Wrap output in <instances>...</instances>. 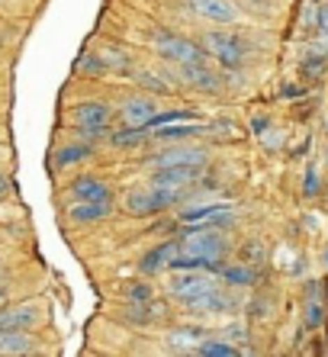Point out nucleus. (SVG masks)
<instances>
[{"instance_id": "4be33fe9", "label": "nucleus", "mask_w": 328, "mask_h": 357, "mask_svg": "<svg viewBox=\"0 0 328 357\" xmlns=\"http://www.w3.org/2000/svg\"><path fill=\"white\" fill-rule=\"evenodd\" d=\"M216 277H222L225 283H235V287H251V283L258 280V271H255V267H248V264H238V267L219 264Z\"/></svg>"}, {"instance_id": "ddd939ff", "label": "nucleus", "mask_w": 328, "mask_h": 357, "mask_svg": "<svg viewBox=\"0 0 328 357\" xmlns=\"http://www.w3.org/2000/svg\"><path fill=\"white\" fill-rule=\"evenodd\" d=\"M155 113H158L155 100H148V97H129V100H123V107H119L123 123L139 126V129H148V123L155 119Z\"/></svg>"}, {"instance_id": "bb28decb", "label": "nucleus", "mask_w": 328, "mask_h": 357, "mask_svg": "<svg viewBox=\"0 0 328 357\" xmlns=\"http://www.w3.org/2000/svg\"><path fill=\"white\" fill-rule=\"evenodd\" d=\"M181 119H197L193 109H164V113H155V119L148 123V129H158V126H167V123H181Z\"/></svg>"}, {"instance_id": "9b49d317", "label": "nucleus", "mask_w": 328, "mask_h": 357, "mask_svg": "<svg viewBox=\"0 0 328 357\" xmlns=\"http://www.w3.org/2000/svg\"><path fill=\"white\" fill-rule=\"evenodd\" d=\"M190 7H193L197 17L209 20V23H216V26H232L241 17L235 7V0H190Z\"/></svg>"}, {"instance_id": "f704fd0d", "label": "nucleus", "mask_w": 328, "mask_h": 357, "mask_svg": "<svg viewBox=\"0 0 328 357\" xmlns=\"http://www.w3.org/2000/svg\"><path fill=\"white\" fill-rule=\"evenodd\" d=\"M241 255H245V258H251V261H258V258H264V248L258 245V241H248L245 248H241Z\"/></svg>"}, {"instance_id": "58836bf2", "label": "nucleus", "mask_w": 328, "mask_h": 357, "mask_svg": "<svg viewBox=\"0 0 328 357\" xmlns=\"http://www.w3.org/2000/svg\"><path fill=\"white\" fill-rule=\"evenodd\" d=\"M325 264H328V251H325Z\"/></svg>"}, {"instance_id": "2f4dec72", "label": "nucleus", "mask_w": 328, "mask_h": 357, "mask_svg": "<svg viewBox=\"0 0 328 357\" xmlns=\"http://www.w3.org/2000/svg\"><path fill=\"white\" fill-rule=\"evenodd\" d=\"M129 303H148V299H155V290L148 287V283H129L123 293Z\"/></svg>"}, {"instance_id": "f03ea898", "label": "nucleus", "mask_w": 328, "mask_h": 357, "mask_svg": "<svg viewBox=\"0 0 328 357\" xmlns=\"http://www.w3.org/2000/svg\"><path fill=\"white\" fill-rule=\"evenodd\" d=\"M177 251L197 258L200 271L216 274L222 264V255H225V241H222L219 229H190L187 238H177Z\"/></svg>"}, {"instance_id": "aec40b11", "label": "nucleus", "mask_w": 328, "mask_h": 357, "mask_svg": "<svg viewBox=\"0 0 328 357\" xmlns=\"http://www.w3.org/2000/svg\"><path fill=\"white\" fill-rule=\"evenodd\" d=\"M68 216H71L74 222H81V225L100 222V219L110 216V203H74Z\"/></svg>"}, {"instance_id": "ea45409f", "label": "nucleus", "mask_w": 328, "mask_h": 357, "mask_svg": "<svg viewBox=\"0 0 328 357\" xmlns=\"http://www.w3.org/2000/svg\"><path fill=\"white\" fill-rule=\"evenodd\" d=\"M312 3H322V0H312Z\"/></svg>"}, {"instance_id": "1a4fd4ad", "label": "nucleus", "mask_w": 328, "mask_h": 357, "mask_svg": "<svg viewBox=\"0 0 328 357\" xmlns=\"http://www.w3.org/2000/svg\"><path fill=\"white\" fill-rule=\"evenodd\" d=\"M151 167H187V165H206V149H193V145H171L164 151H155L148 158Z\"/></svg>"}, {"instance_id": "dca6fc26", "label": "nucleus", "mask_w": 328, "mask_h": 357, "mask_svg": "<svg viewBox=\"0 0 328 357\" xmlns=\"http://www.w3.org/2000/svg\"><path fill=\"white\" fill-rule=\"evenodd\" d=\"M200 341H206V328H200V325H181V328H174V332L164 338V344H167V351H174V354H193Z\"/></svg>"}, {"instance_id": "412c9836", "label": "nucleus", "mask_w": 328, "mask_h": 357, "mask_svg": "<svg viewBox=\"0 0 328 357\" xmlns=\"http://www.w3.org/2000/svg\"><path fill=\"white\" fill-rule=\"evenodd\" d=\"M142 142H148V135H145V129H139V126H123L119 132L110 135V145H113V149H119V151L139 149Z\"/></svg>"}, {"instance_id": "b1692460", "label": "nucleus", "mask_w": 328, "mask_h": 357, "mask_svg": "<svg viewBox=\"0 0 328 357\" xmlns=\"http://www.w3.org/2000/svg\"><path fill=\"white\" fill-rule=\"evenodd\" d=\"M315 290H319V287H315V283H309V296H306V312H303L306 328H322V322H325V309H322Z\"/></svg>"}, {"instance_id": "c756f323", "label": "nucleus", "mask_w": 328, "mask_h": 357, "mask_svg": "<svg viewBox=\"0 0 328 357\" xmlns=\"http://www.w3.org/2000/svg\"><path fill=\"white\" fill-rule=\"evenodd\" d=\"M139 84L145 87V91H151V93H167V91H171V81H164V77L155 75V71H142Z\"/></svg>"}, {"instance_id": "473e14b6", "label": "nucleus", "mask_w": 328, "mask_h": 357, "mask_svg": "<svg viewBox=\"0 0 328 357\" xmlns=\"http://www.w3.org/2000/svg\"><path fill=\"white\" fill-rule=\"evenodd\" d=\"M322 183H319V171H315V165L306 167V181H303V193L306 197H319Z\"/></svg>"}, {"instance_id": "2eb2a0df", "label": "nucleus", "mask_w": 328, "mask_h": 357, "mask_svg": "<svg viewBox=\"0 0 328 357\" xmlns=\"http://www.w3.org/2000/svg\"><path fill=\"white\" fill-rule=\"evenodd\" d=\"M203 165H187V167H155L151 171V183H164V187H181L187 190L190 183L200 177Z\"/></svg>"}, {"instance_id": "39448f33", "label": "nucleus", "mask_w": 328, "mask_h": 357, "mask_svg": "<svg viewBox=\"0 0 328 357\" xmlns=\"http://www.w3.org/2000/svg\"><path fill=\"white\" fill-rule=\"evenodd\" d=\"M71 123L77 126L81 142H97L100 135H110V123H113V109L107 103H97V100H87V103H77L71 109Z\"/></svg>"}, {"instance_id": "393cba45", "label": "nucleus", "mask_w": 328, "mask_h": 357, "mask_svg": "<svg viewBox=\"0 0 328 357\" xmlns=\"http://www.w3.org/2000/svg\"><path fill=\"white\" fill-rule=\"evenodd\" d=\"M193 354H200V357H238L241 351H238L232 341L206 338V341H200V344H197V351H193Z\"/></svg>"}, {"instance_id": "f3484780", "label": "nucleus", "mask_w": 328, "mask_h": 357, "mask_svg": "<svg viewBox=\"0 0 328 357\" xmlns=\"http://www.w3.org/2000/svg\"><path fill=\"white\" fill-rule=\"evenodd\" d=\"M174 251H177V238H174V241H161V245H155L151 251H145V255H142V261H139L142 274L155 277V274H161V271H167V264H171V258H174Z\"/></svg>"}, {"instance_id": "72a5a7b5", "label": "nucleus", "mask_w": 328, "mask_h": 357, "mask_svg": "<svg viewBox=\"0 0 328 357\" xmlns=\"http://www.w3.org/2000/svg\"><path fill=\"white\" fill-rule=\"evenodd\" d=\"M225 335H229V341L235 338L238 344H245V341H248V332H245V325H241V322H235V325H225Z\"/></svg>"}, {"instance_id": "a19ab883", "label": "nucleus", "mask_w": 328, "mask_h": 357, "mask_svg": "<svg viewBox=\"0 0 328 357\" xmlns=\"http://www.w3.org/2000/svg\"><path fill=\"white\" fill-rule=\"evenodd\" d=\"M0 267H3V258H0Z\"/></svg>"}, {"instance_id": "e433bc0d", "label": "nucleus", "mask_w": 328, "mask_h": 357, "mask_svg": "<svg viewBox=\"0 0 328 357\" xmlns=\"http://www.w3.org/2000/svg\"><path fill=\"white\" fill-rule=\"evenodd\" d=\"M251 129H255V132L261 135L264 129H267V119H264V116H261V119H255V123H251Z\"/></svg>"}, {"instance_id": "7ed1b4c3", "label": "nucleus", "mask_w": 328, "mask_h": 357, "mask_svg": "<svg viewBox=\"0 0 328 357\" xmlns=\"http://www.w3.org/2000/svg\"><path fill=\"white\" fill-rule=\"evenodd\" d=\"M200 45H203L206 55L219 61L225 71H238V68L248 61V55H251L248 39L238 33H203Z\"/></svg>"}, {"instance_id": "6e6552de", "label": "nucleus", "mask_w": 328, "mask_h": 357, "mask_svg": "<svg viewBox=\"0 0 328 357\" xmlns=\"http://www.w3.org/2000/svg\"><path fill=\"white\" fill-rule=\"evenodd\" d=\"M171 68H174V81H184L187 87H193L200 93H216L222 87V75L206 61H190V65H171Z\"/></svg>"}, {"instance_id": "423d86ee", "label": "nucleus", "mask_w": 328, "mask_h": 357, "mask_svg": "<svg viewBox=\"0 0 328 357\" xmlns=\"http://www.w3.org/2000/svg\"><path fill=\"white\" fill-rule=\"evenodd\" d=\"M216 274H209V271H171V277H167V296L177 299V303H193L197 296H203L206 290H213Z\"/></svg>"}, {"instance_id": "5701e85b", "label": "nucleus", "mask_w": 328, "mask_h": 357, "mask_svg": "<svg viewBox=\"0 0 328 357\" xmlns=\"http://www.w3.org/2000/svg\"><path fill=\"white\" fill-rule=\"evenodd\" d=\"M91 142H71V145H65V149L55 155V167H68V165H77V161L84 158H91Z\"/></svg>"}, {"instance_id": "79ce46f5", "label": "nucleus", "mask_w": 328, "mask_h": 357, "mask_svg": "<svg viewBox=\"0 0 328 357\" xmlns=\"http://www.w3.org/2000/svg\"><path fill=\"white\" fill-rule=\"evenodd\" d=\"M0 3H3V0H0Z\"/></svg>"}, {"instance_id": "cd10ccee", "label": "nucleus", "mask_w": 328, "mask_h": 357, "mask_svg": "<svg viewBox=\"0 0 328 357\" xmlns=\"http://www.w3.org/2000/svg\"><path fill=\"white\" fill-rule=\"evenodd\" d=\"M299 68H303V75H309V77H322V75H325V68H328V52H315V55H306Z\"/></svg>"}, {"instance_id": "a211bd4d", "label": "nucleus", "mask_w": 328, "mask_h": 357, "mask_svg": "<svg viewBox=\"0 0 328 357\" xmlns=\"http://www.w3.org/2000/svg\"><path fill=\"white\" fill-rule=\"evenodd\" d=\"M71 197L77 199V203H110V187L103 181H97V177H77V181L71 183Z\"/></svg>"}, {"instance_id": "20e7f679", "label": "nucleus", "mask_w": 328, "mask_h": 357, "mask_svg": "<svg viewBox=\"0 0 328 357\" xmlns=\"http://www.w3.org/2000/svg\"><path fill=\"white\" fill-rule=\"evenodd\" d=\"M158 59H164L167 65H190V61H206V49L197 39L190 36H177V33H158L155 42H151Z\"/></svg>"}, {"instance_id": "a878e982", "label": "nucleus", "mask_w": 328, "mask_h": 357, "mask_svg": "<svg viewBox=\"0 0 328 357\" xmlns=\"http://www.w3.org/2000/svg\"><path fill=\"white\" fill-rule=\"evenodd\" d=\"M110 68L107 61H103V55H94V52H87L81 61H77V75H87V77H103Z\"/></svg>"}, {"instance_id": "c85d7f7f", "label": "nucleus", "mask_w": 328, "mask_h": 357, "mask_svg": "<svg viewBox=\"0 0 328 357\" xmlns=\"http://www.w3.org/2000/svg\"><path fill=\"white\" fill-rule=\"evenodd\" d=\"M100 55H103V61H107V68H116V71H126L129 68V55H126L123 49H116V45H103L100 49Z\"/></svg>"}, {"instance_id": "6ab92c4d", "label": "nucleus", "mask_w": 328, "mask_h": 357, "mask_svg": "<svg viewBox=\"0 0 328 357\" xmlns=\"http://www.w3.org/2000/svg\"><path fill=\"white\" fill-rule=\"evenodd\" d=\"M206 123H190V119H181V123H167V126H158V129H148L151 139L158 142H181V139H193V135L203 132Z\"/></svg>"}, {"instance_id": "f257e3e1", "label": "nucleus", "mask_w": 328, "mask_h": 357, "mask_svg": "<svg viewBox=\"0 0 328 357\" xmlns=\"http://www.w3.org/2000/svg\"><path fill=\"white\" fill-rule=\"evenodd\" d=\"M181 187H164V183H151V187H132L129 193L123 197V209L129 216L135 219H145V216H155V213H164L171 209L174 203L184 199Z\"/></svg>"}, {"instance_id": "c9c22d12", "label": "nucleus", "mask_w": 328, "mask_h": 357, "mask_svg": "<svg viewBox=\"0 0 328 357\" xmlns=\"http://www.w3.org/2000/svg\"><path fill=\"white\" fill-rule=\"evenodd\" d=\"M303 87H296V84H287V87H283V91H280V97H303Z\"/></svg>"}, {"instance_id": "4c0bfd02", "label": "nucleus", "mask_w": 328, "mask_h": 357, "mask_svg": "<svg viewBox=\"0 0 328 357\" xmlns=\"http://www.w3.org/2000/svg\"><path fill=\"white\" fill-rule=\"evenodd\" d=\"M7 306V290H3V283H0V309Z\"/></svg>"}, {"instance_id": "0eeeda50", "label": "nucleus", "mask_w": 328, "mask_h": 357, "mask_svg": "<svg viewBox=\"0 0 328 357\" xmlns=\"http://www.w3.org/2000/svg\"><path fill=\"white\" fill-rule=\"evenodd\" d=\"M177 219L187 229H222V225L235 222V213L222 203H206V206H187Z\"/></svg>"}, {"instance_id": "7c9ffc66", "label": "nucleus", "mask_w": 328, "mask_h": 357, "mask_svg": "<svg viewBox=\"0 0 328 357\" xmlns=\"http://www.w3.org/2000/svg\"><path fill=\"white\" fill-rule=\"evenodd\" d=\"M203 135H219V142L238 139V126L235 123H209L203 126Z\"/></svg>"}, {"instance_id": "4468645a", "label": "nucleus", "mask_w": 328, "mask_h": 357, "mask_svg": "<svg viewBox=\"0 0 328 357\" xmlns=\"http://www.w3.org/2000/svg\"><path fill=\"white\" fill-rule=\"evenodd\" d=\"M0 354L3 357H23V354H39V338L29 332H0Z\"/></svg>"}, {"instance_id": "f8f14e48", "label": "nucleus", "mask_w": 328, "mask_h": 357, "mask_svg": "<svg viewBox=\"0 0 328 357\" xmlns=\"http://www.w3.org/2000/svg\"><path fill=\"white\" fill-rule=\"evenodd\" d=\"M187 309L190 312H200V316H219V312H232L235 309V299H232V293L213 287V290H206L193 303H187Z\"/></svg>"}, {"instance_id": "9d476101", "label": "nucleus", "mask_w": 328, "mask_h": 357, "mask_svg": "<svg viewBox=\"0 0 328 357\" xmlns=\"http://www.w3.org/2000/svg\"><path fill=\"white\" fill-rule=\"evenodd\" d=\"M42 322V309L36 303H20V306H3L0 309V332H10V328H17V332H29L36 325Z\"/></svg>"}]
</instances>
